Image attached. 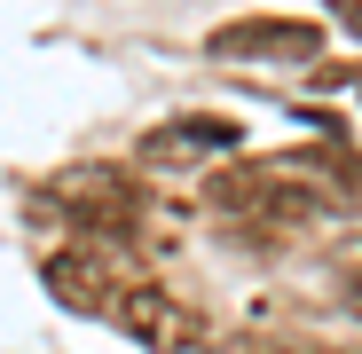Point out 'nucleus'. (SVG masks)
<instances>
[{
    "mask_svg": "<svg viewBox=\"0 0 362 354\" xmlns=\"http://www.w3.org/2000/svg\"><path fill=\"white\" fill-rule=\"evenodd\" d=\"M213 205L221 213H245L260 228H308V220H323V189H308L276 158L268 165H221L213 173Z\"/></svg>",
    "mask_w": 362,
    "mask_h": 354,
    "instance_id": "nucleus-1",
    "label": "nucleus"
},
{
    "mask_svg": "<svg viewBox=\"0 0 362 354\" xmlns=\"http://www.w3.org/2000/svg\"><path fill=\"white\" fill-rule=\"evenodd\" d=\"M315 47L323 32L299 16H245L213 32V55H228V64H315Z\"/></svg>",
    "mask_w": 362,
    "mask_h": 354,
    "instance_id": "nucleus-2",
    "label": "nucleus"
},
{
    "mask_svg": "<svg viewBox=\"0 0 362 354\" xmlns=\"http://www.w3.org/2000/svg\"><path fill=\"white\" fill-rule=\"evenodd\" d=\"M110 323H127V338H142L150 354H181V346H197V315L173 300V291L158 283H127V300H118Z\"/></svg>",
    "mask_w": 362,
    "mask_h": 354,
    "instance_id": "nucleus-3",
    "label": "nucleus"
},
{
    "mask_svg": "<svg viewBox=\"0 0 362 354\" xmlns=\"http://www.w3.org/2000/svg\"><path fill=\"white\" fill-rule=\"evenodd\" d=\"M55 197H64L87 228H127V220H134V182H127V173H110V165H71V173H55Z\"/></svg>",
    "mask_w": 362,
    "mask_h": 354,
    "instance_id": "nucleus-4",
    "label": "nucleus"
},
{
    "mask_svg": "<svg viewBox=\"0 0 362 354\" xmlns=\"http://www.w3.org/2000/svg\"><path fill=\"white\" fill-rule=\"evenodd\" d=\"M47 291H55L71 315H118V300H127V283H118L95 252H55V260H47Z\"/></svg>",
    "mask_w": 362,
    "mask_h": 354,
    "instance_id": "nucleus-5",
    "label": "nucleus"
},
{
    "mask_svg": "<svg viewBox=\"0 0 362 354\" xmlns=\"http://www.w3.org/2000/svg\"><path fill=\"white\" fill-rule=\"evenodd\" d=\"M205 150H236L228 118H173V126L142 134V165H181V158H205Z\"/></svg>",
    "mask_w": 362,
    "mask_h": 354,
    "instance_id": "nucleus-6",
    "label": "nucleus"
},
{
    "mask_svg": "<svg viewBox=\"0 0 362 354\" xmlns=\"http://www.w3.org/2000/svg\"><path fill=\"white\" fill-rule=\"evenodd\" d=\"M339 24H346V32L362 40V0H339Z\"/></svg>",
    "mask_w": 362,
    "mask_h": 354,
    "instance_id": "nucleus-7",
    "label": "nucleus"
},
{
    "mask_svg": "<svg viewBox=\"0 0 362 354\" xmlns=\"http://www.w3.org/2000/svg\"><path fill=\"white\" fill-rule=\"evenodd\" d=\"M354 307H362V291H354Z\"/></svg>",
    "mask_w": 362,
    "mask_h": 354,
    "instance_id": "nucleus-8",
    "label": "nucleus"
}]
</instances>
